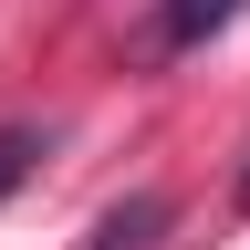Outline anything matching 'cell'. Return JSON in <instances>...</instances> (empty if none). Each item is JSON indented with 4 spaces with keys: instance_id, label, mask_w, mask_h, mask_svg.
<instances>
[{
    "instance_id": "obj_4",
    "label": "cell",
    "mask_w": 250,
    "mask_h": 250,
    "mask_svg": "<svg viewBox=\"0 0 250 250\" xmlns=\"http://www.w3.org/2000/svg\"><path fill=\"white\" fill-rule=\"evenodd\" d=\"M240 208H250V177H240Z\"/></svg>"
},
{
    "instance_id": "obj_2",
    "label": "cell",
    "mask_w": 250,
    "mask_h": 250,
    "mask_svg": "<svg viewBox=\"0 0 250 250\" xmlns=\"http://www.w3.org/2000/svg\"><path fill=\"white\" fill-rule=\"evenodd\" d=\"M167 229H177V198H167V188H136V198H115L104 219H94L83 250H156Z\"/></svg>"
},
{
    "instance_id": "obj_3",
    "label": "cell",
    "mask_w": 250,
    "mask_h": 250,
    "mask_svg": "<svg viewBox=\"0 0 250 250\" xmlns=\"http://www.w3.org/2000/svg\"><path fill=\"white\" fill-rule=\"evenodd\" d=\"M42 156H52V136H42V125H0V208H11L31 177H42Z\"/></svg>"
},
{
    "instance_id": "obj_1",
    "label": "cell",
    "mask_w": 250,
    "mask_h": 250,
    "mask_svg": "<svg viewBox=\"0 0 250 250\" xmlns=\"http://www.w3.org/2000/svg\"><path fill=\"white\" fill-rule=\"evenodd\" d=\"M240 11H250V0H156V11H146V52H156V62H177V52L219 42Z\"/></svg>"
}]
</instances>
